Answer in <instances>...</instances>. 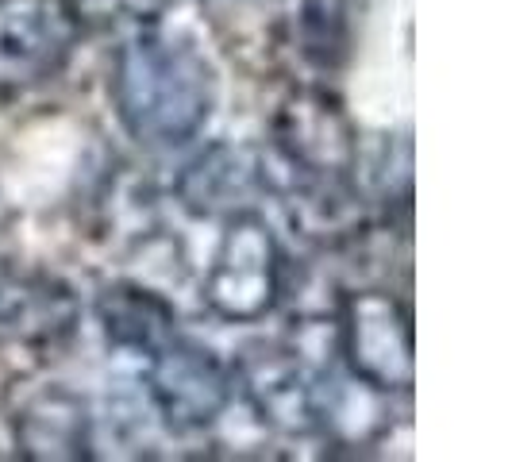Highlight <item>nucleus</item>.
<instances>
[{"instance_id":"obj_7","label":"nucleus","mask_w":512,"mask_h":462,"mask_svg":"<svg viewBox=\"0 0 512 462\" xmlns=\"http://www.w3.org/2000/svg\"><path fill=\"white\" fill-rule=\"evenodd\" d=\"M85 35L74 0H0V97L51 85Z\"/></svg>"},{"instance_id":"obj_13","label":"nucleus","mask_w":512,"mask_h":462,"mask_svg":"<svg viewBox=\"0 0 512 462\" xmlns=\"http://www.w3.org/2000/svg\"><path fill=\"white\" fill-rule=\"evenodd\" d=\"M224 4H262V0H224Z\"/></svg>"},{"instance_id":"obj_3","label":"nucleus","mask_w":512,"mask_h":462,"mask_svg":"<svg viewBox=\"0 0 512 462\" xmlns=\"http://www.w3.org/2000/svg\"><path fill=\"white\" fill-rule=\"evenodd\" d=\"M359 170V131L328 89H293L274 112V139L262 154L266 189L297 181H351Z\"/></svg>"},{"instance_id":"obj_9","label":"nucleus","mask_w":512,"mask_h":462,"mask_svg":"<svg viewBox=\"0 0 512 462\" xmlns=\"http://www.w3.org/2000/svg\"><path fill=\"white\" fill-rule=\"evenodd\" d=\"M266 189L262 154L251 147H212L181 174V205L193 216H231L251 208L247 197Z\"/></svg>"},{"instance_id":"obj_14","label":"nucleus","mask_w":512,"mask_h":462,"mask_svg":"<svg viewBox=\"0 0 512 462\" xmlns=\"http://www.w3.org/2000/svg\"><path fill=\"white\" fill-rule=\"evenodd\" d=\"M0 266H4V262H0Z\"/></svg>"},{"instance_id":"obj_5","label":"nucleus","mask_w":512,"mask_h":462,"mask_svg":"<svg viewBox=\"0 0 512 462\" xmlns=\"http://www.w3.org/2000/svg\"><path fill=\"white\" fill-rule=\"evenodd\" d=\"M339 355L374 393H409L416 382L412 312L389 289H347L339 301Z\"/></svg>"},{"instance_id":"obj_6","label":"nucleus","mask_w":512,"mask_h":462,"mask_svg":"<svg viewBox=\"0 0 512 462\" xmlns=\"http://www.w3.org/2000/svg\"><path fill=\"white\" fill-rule=\"evenodd\" d=\"M143 385L158 420L185 436L205 432L224 416L235 393V374L212 347L178 328L143 359Z\"/></svg>"},{"instance_id":"obj_2","label":"nucleus","mask_w":512,"mask_h":462,"mask_svg":"<svg viewBox=\"0 0 512 462\" xmlns=\"http://www.w3.org/2000/svg\"><path fill=\"white\" fill-rule=\"evenodd\" d=\"M231 374L258 420L282 436H328L347 409L343 385L289 343L247 347Z\"/></svg>"},{"instance_id":"obj_1","label":"nucleus","mask_w":512,"mask_h":462,"mask_svg":"<svg viewBox=\"0 0 512 462\" xmlns=\"http://www.w3.org/2000/svg\"><path fill=\"white\" fill-rule=\"evenodd\" d=\"M108 97L120 128L147 151H178L208 128L220 77L189 31L135 27L112 54Z\"/></svg>"},{"instance_id":"obj_12","label":"nucleus","mask_w":512,"mask_h":462,"mask_svg":"<svg viewBox=\"0 0 512 462\" xmlns=\"http://www.w3.org/2000/svg\"><path fill=\"white\" fill-rule=\"evenodd\" d=\"M85 20H101L104 27H120V31H135V27L158 24V8L162 0H74Z\"/></svg>"},{"instance_id":"obj_8","label":"nucleus","mask_w":512,"mask_h":462,"mask_svg":"<svg viewBox=\"0 0 512 462\" xmlns=\"http://www.w3.org/2000/svg\"><path fill=\"white\" fill-rule=\"evenodd\" d=\"M77 328V301L70 285L43 270L0 266V351L54 359Z\"/></svg>"},{"instance_id":"obj_10","label":"nucleus","mask_w":512,"mask_h":462,"mask_svg":"<svg viewBox=\"0 0 512 462\" xmlns=\"http://www.w3.org/2000/svg\"><path fill=\"white\" fill-rule=\"evenodd\" d=\"M16 451L24 459H89L93 420L85 401L62 385L35 393L16 412Z\"/></svg>"},{"instance_id":"obj_11","label":"nucleus","mask_w":512,"mask_h":462,"mask_svg":"<svg viewBox=\"0 0 512 462\" xmlns=\"http://www.w3.org/2000/svg\"><path fill=\"white\" fill-rule=\"evenodd\" d=\"M97 320H101L104 343L139 362L147 359L166 335L178 332L174 305L139 282L104 285L97 297Z\"/></svg>"},{"instance_id":"obj_4","label":"nucleus","mask_w":512,"mask_h":462,"mask_svg":"<svg viewBox=\"0 0 512 462\" xmlns=\"http://www.w3.org/2000/svg\"><path fill=\"white\" fill-rule=\"evenodd\" d=\"M285 293V251L255 208L224 216L205 274V305L228 324L270 316Z\"/></svg>"}]
</instances>
